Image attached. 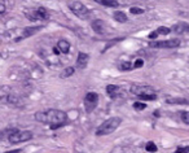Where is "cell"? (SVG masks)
Wrapping results in <instances>:
<instances>
[{
    "mask_svg": "<svg viewBox=\"0 0 189 153\" xmlns=\"http://www.w3.org/2000/svg\"><path fill=\"white\" fill-rule=\"evenodd\" d=\"M38 14H39V20H48L49 18V11L44 7L38 8Z\"/></svg>",
    "mask_w": 189,
    "mask_h": 153,
    "instance_id": "ac0fdd59",
    "label": "cell"
},
{
    "mask_svg": "<svg viewBox=\"0 0 189 153\" xmlns=\"http://www.w3.org/2000/svg\"><path fill=\"white\" fill-rule=\"evenodd\" d=\"M171 30L176 34H183V32H189V25L185 22H179L176 25H174Z\"/></svg>",
    "mask_w": 189,
    "mask_h": 153,
    "instance_id": "30bf717a",
    "label": "cell"
},
{
    "mask_svg": "<svg viewBox=\"0 0 189 153\" xmlns=\"http://www.w3.org/2000/svg\"><path fill=\"white\" fill-rule=\"evenodd\" d=\"M145 108H147V104H143V103H135L133 104L135 110H144Z\"/></svg>",
    "mask_w": 189,
    "mask_h": 153,
    "instance_id": "d4e9b609",
    "label": "cell"
},
{
    "mask_svg": "<svg viewBox=\"0 0 189 153\" xmlns=\"http://www.w3.org/2000/svg\"><path fill=\"white\" fill-rule=\"evenodd\" d=\"M139 97L141 100H156L157 93H145V95H140Z\"/></svg>",
    "mask_w": 189,
    "mask_h": 153,
    "instance_id": "44dd1931",
    "label": "cell"
},
{
    "mask_svg": "<svg viewBox=\"0 0 189 153\" xmlns=\"http://www.w3.org/2000/svg\"><path fill=\"white\" fill-rule=\"evenodd\" d=\"M177 153H188L189 152V147H179L176 149Z\"/></svg>",
    "mask_w": 189,
    "mask_h": 153,
    "instance_id": "f1b7e54d",
    "label": "cell"
},
{
    "mask_svg": "<svg viewBox=\"0 0 189 153\" xmlns=\"http://www.w3.org/2000/svg\"><path fill=\"white\" fill-rule=\"evenodd\" d=\"M75 73V69L73 68V66H69V68H65L64 70H62V73H61V78H67V76H71L73 74Z\"/></svg>",
    "mask_w": 189,
    "mask_h": 153,
    "instance_id": "ffe728a7",
    "label": "cell"
},
{
    "mask_svg": "<svg viewBox=\"0 0 189 153\" xmlns=\"http://www.w3.org/2000/svg\"><path fill=\"white\" fill-rule=\"evenodd\" d=\"M157 30H158V32H159V34H161V35H167V34H170V32L172 31V30H171V29H170V27H164V26H161V27H158Z\"/></svg>",
    "mask_w": 189,
    "mask_h": 153,
    "instance_id": "7402d4cb",
    "label": "cell"
},
{
    "mask_svg": "<svg viewBox=\"0 0 189 153\" xmlns=\"http://www.w3.org/2000/svg\"><path fill=\"white\" fill-rule=\"evenodd\" d=\"M25 16L31 21L39 20V14H38V9H27L25 11Z\"/></svg>",
    "mask_w": 189,
    "mask_h": 153,
    "instance_id": "2e32d148",
    "label": "cell"
},
{
    "mask_svg": "<svg viewBox=\"0 0 189 153\" xmlns=\"http://www.w3.org/2000/svg\"><path fill=\"white\" fill-rule=\"evenodd\" d=\"M39 30H42V26H30V27H25L22 30V32H21V35L18 36V38H16L14 39V42H20V40H22V39H25V38H29V36H31V35H34V34H36Z\"/></svg>",
    "mask_w": 189,
    "mask_h": 153,
    "instance_id": "ba28073f",
    "label": "cell"
},
{
    "mask_svg": "<svg viewBox=\"0 0 189 153\" xmlns=\"http://www.w3.org/2000/svg\"><path fill=\"white\" fill-rule=\"evenodd\" d=\"M131 93L140 96V95H145V93H156V90L150 86H141V84H132L130 87Z\"/></svg>",
    "mask_w": 189,
    "mask_h": 153,
    "instance_id": "52a82bcc",
    "label": "cell"
},
{
    "mask_svg": "<svg viewBox=\"0 0 189 153\" xmlns=\"http://www.w3.org/2000/svg\"><path fill=\"white\" fill-rule=\"evenodd\" d=\"M53 52H55L56 55H60V53H61V51L59 49V47H56V48H53Z\"/></svg>",
    "mask_w": 189,
    "mask_h": 153,
    "instance_id": "4dcf8cb0",
    "label": "cell"
},
{
    "mask_svg": "<svg viewBox=\"0 0 189 153\" xmlns=\"http://www.w3.org/2000/svg\"><path fill=\"white\" fill-rule=\"evenodd\" d=\"M130 12L132 13V14H143L144 13V9L137 8V7H132V8L130 9Z\"/></svg>",
    "mask_w": 189,
    "mask_h": 153,
    "instance_id": "484cf974",
    "label": "cell"
},
{
    "mask_svg": "<svg viewBox=\"0 0 189 153\" xmlns=\"http://www.w3.org/2000/svg\"><path fill=\"white\" fill-rule=\"evenodd\" d=\"M180 46L179 39H170V40H161V42H150L149 47L152 48H176Z\"/></svg>",
    "mask_w": 189,
    "mask_h": 153,
    "instance_id": "8992f818",
    "label": "cell"
},
{
    "mask_svg": "<svg viewBox=\"0 0 189 153\" xmlns=\"http://www.w3.org/2000/svg\"><path fill=\"white\" fill-rule=\"evenodd\" d=\"M145 149H147L148 152H157V145L154 144L153 141H149L147 145H145Z\"/></svg>",
    "mask_w": 189,
    "mask_h": 153,
    "instance_id": "603a6c76",
    "label": "cell"
},
{
    "mask_svg": "<svg viewBox=\"0 0 189 153\" xmlns=\"http://www.w3.org/2000/svg\"><path fill=\"white\" fill-rule=\"evenodd\" d=\"M114 20L118 21V22H120V23H124V22L128 21V18H127V16H126L123 12L117 11V12H114Z\"/></svg>",
    "mask_w": 189,
    "mask_h": 153,
    "instance_id": "e0dca14e",
    "label": "cell"
},
{
    "mask_svg": "<svg viewBox=\"0 0 189 153\" xmlns=\"http://www.w3.org/2000/svg\"><path fill=\"white\" fill-rule=\"evenodd\" d=\"M35 119L38 122L49 125L52 130L60 128L66 125L67 122V114L59 109H48L46 112H38L35 113Z\"/></svg>",
    "mask_w": 189,
    "mask_h": 153,
    "instance_id": "6da1fadb",
    "label": "cell"
},
{
    "mask_svg": "<svg viewBox=\"0 0 189 153\" xmlns=\"http://www.w3.org/2000/svg\"><path fill=\"white\" fill-rule=\"evenodd\" d=\"M67 7L80 20H88L91 17V11L80 2H70V3H67Z\"/></svg>",
    "mask_w": 189,
    "mask_h": 153,
    "instance_id": "3957f363",
    "label": "cell"
},
{
    "mask_svg": "<svg viewBox=\"0 0 189 153\" xmlns=\"http://www.w3.org/2000/svg\"><path fill=\"white\" fill-rule=\"evenodd\" d=\"M99 104V95L96 92H87L84 96V108L87 113H92Z\"/></svg>",
    "mask_w": 189,
    "mask_h": 153,
    "instance_id": "5b68a950",
    "label": "cell"
},
{
    "mask_svg": "<svg viewBox=\"0 0 189 153\" xmlns=\"http://www.w3.org/2000/svg\"><path fill=\"white\" fill-rule=\"evenodd\" d=\"M57 47H59V49L62 52V53H69V51H70V43L67 40H65V39L59 40Z\"/></svg>",
    "mask_w": 189,
    "mask_h": 153,
    "instance_id": "4fadbf2b",
    "label": "cell"
},
{
    "mask_svg": "<svg viewBox=\"0 0 189 153\" xmlns=\"http://www.w3.org/2000/svg\"><path fill=\"white\" fill-rule=\"evenodd\" d=\"M7 11V4L5 0H0V14H4Z\"/></svg>",
    "mask_w": 189,
    "mask_h": 153,
    "instance_id": "4316f807",
    "label": "cell"
},
{
    "mask_svg": "<svg viewBox=\"0 0 189 153\" xmlns=\"http://www.w3.org/2000/svg\"><path fill=\"white\" fill-rule=\"evenodd\" d=\"M159 35V32H158V30H154V31H152V32H150V34H149V39H156V38Z\"/></svg>",
    "mask_w": 189,
    "mask_h": 153,
    "instance_id": "f546056e",
    "label": "cell"
},
{
    "mask_svg": "<svg viewBox=\"0 0 189 153\" xmlns=\"http://www.w3.org/2000/svg\"><path fill=\"white\" fill-rule=\"evenodd\" d=\"M143 65H144V60L143 59H137L133 63V69H139V68H141Z\"/></svg>",
    "mask_w": 189,
    "mask_h": 153,
    "instance_id": "83f0119b",
    "label": "cell"
},
{
    "mask_svg": "<svg viewBox=\"0 0 189 153\" xmlns=\"http://www.w3.org/2000/svg\"><path fill=\"white\" fill-rule=\"evenodd\" d=\"M97 4H101V5L105 7H110V8H117L119 5V3L117 0H95Z\"/></svg>",
    "mask_w": 189,
    "mask_h": 153,
    "instance_id": "9a60e30c",
    "label": "cell"
},
{
    "mask_svg": "<svg viewBox=\"0 0 189 153\" xmlns=\"http://www.w3.org/2000/svg\"><path fill=\"white\" fill-rule=\"evenodd\" d=\"M120 123H122V119H120L119 117H111L109 119H106V121H104L97 127V130H96V135L97 136L110 135L111 132H114L119 127Z\"/></svg>",
    "mask_w": 189,
    "mask_h": 153,
    "instance_id": "7a4b0ae2",
    "label": "cell"
},
{
    "mask_svg": "<svg viewBox=\"0 0 189 153\" xmlns=\"http://www.w3.org/2000/svg\"><path fill=\"white\" fill-rule=\"evenodd\" d=\"M118 68H119V70H122V71L132 70L133 69V64H131L130 61H123V63H119Z\"/></svg>",
    "mask_w": 189,
    "mask_h": 153,
    "instance_id": "d6986e66",
    "label": "cell"
},
{
    "mask_svg": "<svg viewBox=\"0 0 189 153\" xmlns=\"http://www.w3.org/2000/svg\"><path fill=\"white\" fill-rule=\"evenodd\" d=\"M180 116H181V121L189 126V112H181Z\"/></svg>",
    "mask_w": 189,
    "mask_h": 153,
    "instance_id": "cb8c5ba5",
    "label": "cell"
},
{
    "mask_svg": "<svg viewBox=\"0 0 189 153\" xmlns=\"http://www.w3.org/2000/svg\"><path fill=\"white\" fill-rule=\"evenodd\" d=\"M106 93L109 95V97L115 99V97H118V95L120 93V88L115 84H109L108 87H106Z\"/></svg>",
    "mask_w": 189,
    "mask_h": 153,
    "instance_id": "8fae6325",
    "label": "cell"
},
{
    "mask_svg": "<svg viewBox=\"0 0 189 153\" xmlns=\"http://www.w3.org/2000/svg\"><path fill=\"white\" fill-rule=\"evenodd\" d=\"M91 26L93 29V31L99 32V34H103L105 31V23L101 21V20H93L91 22Z\"/></svg>",
    "mask_w": 189,
    "mask_h": 153,
    "instance_id": "7c38bea8",
    "label": "cell"
},
{
    "mask_svg": "<svg viewBox=\"0 0 189 153\" xmlns=\"http://www.w3.org/2000/svg\"><path fill=\"white\" fill-rule=\"evenodd\" d=\"M30 139H32V132L30 131H18L16 130L14 132L9 134L8 140L12 144H18V143H23V141H29Z\"/></svg>",
    "mask_w": 189,
    "mask_h": 153,
    "instance_id": "277c9868",
    "label": "cell"
},
{
    "mask_svg": "<svg viewBox=\"0 0 189 153\" xmlns=\"http://www.w3.org/2000/svg\"><path fill=\"white\" fill-rule=\"evenodd\" d=\"M166 101L168 104H171V105H188V100L185 99H181V97H167L166 99Z\"/></svg>",
    "mask_w": 189,
    "mask_h": 153,
    "instance_id": "5bb4252c",
    "label": "cell"
},
{
    "mask_svg": "<svg viewBox=\"0 0 189 153\" xmlns=\"http://www.w3.org/2000/svg\"><path fill=\"white\" fill-rule=\"evenodd\" d=\"M88 59L89 56L84 53V52H79L78 53V59H76V66H78L79 69H84L87 64H88Z\"/></svg>",
    "mask_w": 189,
    "mask_h": 153,
    "instance_id": "9c48e42d",
    "label": "cell"
},
{
    "mask_svg": "<svg viewBox=\"0 0 189 153\" xmlns=\"http://www.w3.org/2000/svg\"><path fill=\"white\" fill-rule=\"evenodd\" d=\"M153 114H154V116H157V117H158V116H159V112H158V110H157V112H154V113H153Z\"/></svg>",
    "mask_w": 189,
    "mask_h": 153,
    "instance_id": "1f68e13d",
    "label": "cell"
}]
</instances>
